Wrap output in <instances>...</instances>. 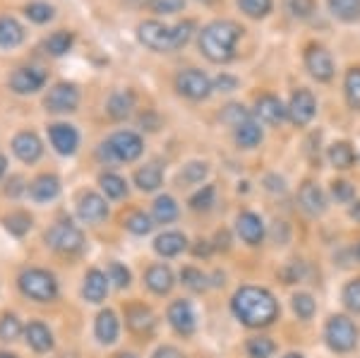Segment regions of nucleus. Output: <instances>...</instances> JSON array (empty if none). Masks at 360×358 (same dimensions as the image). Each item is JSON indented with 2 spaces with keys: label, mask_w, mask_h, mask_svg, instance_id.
<instances>
[{
  "label": "nucleus",
  "mask_w": 360,
  "mask_h": 358,
  "mask_svg": "<svg viewBox=\"0 0 360 358\" xmlns=\"http://www.w3.org/2000/svg\"><path fill=\"white\" fill-rule=\"evenodd\" d=\"M154 219L159 224H171L178 219V205L171 195H161V198L154 202Z\"/></svg>",
  "instance_id": "nucleus-36"
},
{
  "label": "nucleus",
  "mask_w": 360,
  "mask_h": 358,
  "mask_svg": "<svg viewBox=\"0 0 360 358\" xmlns=\"http://www.w3.org/2000/svg\"><path fill=\"white\" fill-rule=\"evenodd\" d=\"M152 358H183V354H180L176 346H161V349L154 351Z\"/></svg>",
  "instance_id": "nucleus-54"
},
{
  "label": "nucleus",
  "mask_w": 360,
  "mask_h": 358,
  "mask_svg": "<svg viewBox=\"0 0 360 358\" xmlns=\"http://www.w3.org/2000/svg\"><path fill=\"white\" fill-rule=\"evenodd\" d=\"M344 303H346L348 310H353V313H360V276L346 284V288H344Z\"/></svg>",
  "instance_id": "nucleus-49"
},
{
  "label": "nucleus",
  "mask_w": 360,
  "mask_h": 358,
  "mask_svg": "<svg viewBox=\"0 0 360 358\" xmlns=\"http://www.w3.org/2000/svg\"><path fill=\"white\" fill-rule=\"evenodd\" d=\"M135 108V96L132 91H113L111 99H108V115L115 120H123L132 113Z\"/></svg>",
  "instance_id": "nucleus-29"
},
{
  "label": "nucleus",
  "mask_w": 360,
  "mask_h": 358,
  "mask_svg": "<svg viewBox=\"0 0 360 358\" xmlns=\"http://www.w3.org/2000/svg\"><path fill=\"white\" fill-rule=\"evenodd\" d=\"M108 274H111V281H115V286H118V288L130 286V269L123 267L120 262H111V267H108Z\"/></svg>",
  "instance_id": "nucleus-51"
},
{
  "label": "nucleus",
  "mask_w": 360,
  "mask_h": 358,
  "mask_svg": "<svg viewBox=\"0 0 360 358\" xmlns=\"http://www.w3.org/2000/svg\"><path fill=\"white\" fill-rule=\"evenodd\" d=\"M5 166H8V161H5V157H3V154H0V176H3V173H5Z\"/></svg>",
  "instance_id": "nucleus-58"
},
{
  "label": "nucleus",
  "mask_w": 360,
  "mask_h": 358,
  "mask_svg": "<svg viewBox=\"0 0 360 358\" xmlns=\"http://www.w3.org/2000/svg\"><path fill=\"white\" fill-rule=\"evenodd\" d=\"M20 288L25 296L39 303H49L58 296L56 276L49 274L46 269H25L20 274Z\"/></svg>",
  "instance_id": "nucleus-5"
},
{
  "label": "nucleus",
  "mask_w": 360,
  "mask_h": 358,
  "mask_svg": "<svg viewBox=\"0 0 360 358\" xmlns=\"http://www.w3.org/2000/svg\"><path fill=\"white\" fill-rule=\"evenodd\" d=\"M94 332H96V339L101 344H113L115 339H118L120 325H118V317H115L113 310H103V313H98Z\"/></svg>",
  "instance_id": "nucleus-24"
},
{
  "label": "nucleus",
  "mask_w": 360,
  "mask_h": 358,
  "mask_svg": "<svg viewBox=\"0 0 360 358\" xmlns=\"http://www.w3.org/2000/svg\"><path fill=\"white\" fill-rule=\"evenodd\" d=\"M351 217L356 219V222H360V202H356V205L351 207Z\"/></svg>",
  "instance_id": "nucleus-57"
},
{
  "label": "nucleus",
  "mask_w": 360,
  "mask_h": 358,
  "mask_svg": "<svg viewBox=\"0 0 360 358\" xmlns=\"http://www.w3.org/2000/svg\"><path fill=\"white\" fill-rule=\"evenodd\" d=\"M240 13L250 20H264L274 8V0H236Z\"/></svg>",
  "instance_id": "nucleus-35"
},
{
  "label": "nucleus",
  "mask_w": 360,
  "mask_h": 358,
  "mask_svg": "<svg viewBox=\"0 0 360 358\" xmlns=\"http://www.w3.org/2000/svg\"><path fill=\"white\" fill-rule=\"evenodd\" d=\"M332 195L339 202H351L353 198H356V188H353L348 181H334L332 183Z\"/></svg>",
  "instance_id": "nucleus-52"
},
{
  "label": "nucleus",
  "mask_w": 360,
  "mask_h": 358,
  "mask_svg": "<svg viewBox=\"0 0 360 358\" xmlns=\"http://www.w3.org/2000/svg\"><path fill=\"white\" fill-rule=\"evenodd\" d=\"M46 243H49L58 252L72 255V252L82 250L84 236L72 222H58L56 226H51L49 231H46Z\"/></svg>",
  "instance_id": "nucleus-7"
},
{
  "label": "nucleus",
  "mask_w": 360,
  "mask_h": 358,
  "mask_svg": "<svg viewBox=\"0 0 360 358\" xmlns=\"http://www.w3.org/2000/svg\"><path fill=\"white\" fill-rule=\"evenodd\" d=\"M82 293L86 301L91 303H101L108 293V279L101 269H89L84 276V286H82Z\"/></svg>",
  "instance_id": "nucleus-20"
},
{
  "label": "nucleus",
  "mask_w": 360,
  "mask_h": 358,
  "mask_svg": "<svg viewBox=\"0 0 360 358\" xmlns=\"http://www.w3.org/2000/svg\"><path fill=\"white\" fill-rule=\"evenodd\" d=\"M317 113V101H315V94L305 87H300L298 91H293L291 101H288V118H291L293 125L298 128H305Z\"/></svg>",
  "instance_id": "nucleus-12"
},
{
  "label": "nucleus",
  "mask_w": 360,
  "mask_h": 358,
  "mask_svg": "<svg viewBox=\"0 0 360 358\" xmlns=\"http://www.w3.org/2000/svg\"><path fill=\"white\" fill-rule=\"evenodd\" d=\"M22 41H25V29H22L20 22L8 15L0 17V49H17Z\"/></svg>",
  "instance_id": "nucleus-22"
},
{
  "label": "nucleus",
  "mask_w": 360,
  "mask_h": 358,
  "mask_svg": "<svg viewBox=\"0 0 360 358\" xmlns=\"http://www.w3.org/2000/svg\"><path fill=\"white\" fill-rule=\"evenodd\" d=\"M72 44H75V34L68 32V29H60V32H53L46 39L44 49H46V53H51L53 58H60L72 49Z\"/></svg>",
  "instance_id": "nucleus-31"
},
{
  "label": "nucleus",
  "mask_w": 360,
  "mask_h": 358,
  "mask_svg": "<svg viewBox=\"0 0 360 358\" xmlns=\"http://www.w3.org/2000/svg\"><path fill=\"white\" fill-rule=\"evenodd\" d=\"M46 79H49V75H46L44 68L22 65V68H17L13 75H10L8 84H10V89H13L15 94H37L39 89H44Z\"/></svg>",
  "instance_id": "nucleus-10"
},
{
  "label": "nucleus",
  "mask_w": 360,
  "mask_h": 358,
  "mask_svg": "<svg viewBox=\"0 0 360 358\" xmlns=\"http://www.w3.org/2000/svg\"><path fill=\"white\" fill-rule=\"evenodd\" d=\"M255 115L266 125H278L288 118V106H283L281 99L274 94H262L255 103Z\"/></svg>",
  "instance_id": "nucleus-14"
},
{
  "label": "nucleus",
  "mask_w": 360,
  "mask_h": 358,
  "mask_svg": "<svg viewBox=\"0 0 360 358\" xmlns=\"http://www.w3.org/2000/svg\"><path fill=\"white\" fill-rule=\"evenodd\" d=\"M231 308H233V315L238 320L248 327H266L278 315V303L274 301V296L259 286L238 288L233 301H231Z\"/></svg>",
  "instance_id": "nucleus-1"
},
{
  "label": "nucleus",
  "mask_w": 360,
  "mask_h": 358,
  "mask_svg": "<svg viewBox=\"0 0 360 358\" xmlns=\"http://www.w3.org/2000/svg\"><path fill=\"white\" fill-rule=\"evenodd\" d=\"M125 229L135 236H144L154 229V224H152V219L144 215V212H132V215L125 219Z\"/></svg>",
  "instance_id": "nucleus-42"
},
{
  "label": "nucleus",
  "mask_w": 360,
  "mask_h": 358,
  "mask_svg": "<svg viewBox=\"0 0 360 358\" xmlns=\"http://www.w3.org/2000/svg\"><path fill=\"white\" fill-rule=\"evenodd\" d=\"M283 10L293 20H310L317 10V3L315 0H283Z\"/></svg>",
  "instance_id": "nucleus-38"
},
{
  "label": "nucleus",
  "mask_w": 360,
  "mask_h": 358,
  "mask_svg": "<svg viewBox=\"0 0 360 358\" xmlns=\"http://www.w3.org/2000/svg\"><path fill=\"white\" fill-rule=\"evenodd\" d=\"M293 310L298 317L310 320V317L315 315V301H312V296H307V293H298V296H293Z\"/></svg>",
  "instance_id": "nucleus-50"
},
{
  "label": "nucleus",
  "mask_w": 360,
  "mask_h": 358,
  "mask_svg": "<svg viewBox=\"0 0 360 358\" xmlns=\"http://www.w3.org/2000/svg\"><path fill=\"white\" fill-rule=\"evenodd\" d=\"M180 279H183V284L190 288V291H205L207 288V276L200 272V269L195 267H185L183 272H180Z\"/></svg>",
  "instance_id": "nucleus-46"
},
{
  "label": "nucleus",
  "mask_w": 360,
  "mask_h": 358,
  "mask_svg": "<svg viewBox=\"0 0 360 358\" xmlns=\"http://www.w3.org/2000/svg\"><path fill=\"white\" fill-rule=\"evenodd\" d=\"M77 215L86 224H98V222H103V219H106L108 205H106V200H103L101 195L84 193L82 198H79V202H77Z\"/></svg>",
  "instance_id": "nucleus-15"
},
{
  "label": "nucleus",
  "mask_w": 360,
  "mask_h": 358,
  "mask_svg": "<svg viewBox=\"0 0 360 358\" xmlns=\"http://www.w3.org/2000/svg\"><path fill=\"white\" fill-rule=\"evenodd\" d=\"M197 3H202V5H214L217 0H197Z\"/></svg>",
  "instance_id": "nucleus-59"
},
{
  "label": "nucleus",
  "mask_w": 360,
  "mask_h": 358,
  "mask_svg": "<svg viewBox=\"0 0 360 358\" xmlns=\"http://www.w3.org/2000/svg\"><path fill=\"white\" fill-rule=\"evenodd\" d=\"M274 351H276L274 342L266 339V337H255L248 342V356L250 358H271Z\"/></svg>",
  "instance_id": "nucleus-43"
},
{
  "label": "nucleus",
  "mask_w": 360,
  "mask_h": 358,
  "mask_svg": "<svg viewBox=\"0 0 360 358\" xmlns=\"http://www.w3.org/2000/svg\"><path fill=\"white\" fill-rule=\"evenodd\" d=\"M10 186H13V188H8V195H20L22 190H25V188H22V178L20 176L13 178V183H10Z\"/></svg>",
  "instance_id": "nucleus-56"
},
{
  "label": "nucleus",
  "mask_w": 360,
  "mask_h": 358,
  "mask_svg": "<svg viewBox=\"0 0 360 358\" xmlns=\"http://www.w3.org/2000/svg\"><path fill=\"white\" fill-rule=\"evenodd\" d=\"M49 137H51V144L58 154L63 157H72L77 152V144H79V132L75 130V125H68V123H56L49 128Z\"/></svg>",
  "instance_id": "nucleus-13"
},
{
  "label": "nucleus",
  "mask_w": 360,
  "mask_h": 358,
  "mask_svg": "<svg viewBox=\"0 0 360 358\" xmlns=\"http://www.w3.org/2000/svg\"><path fill=\"white\" fill-rule=\"evenodd\" d=\"M358 260H360V245H358Z\"/></svg>",
  "instance_id": "nucleus-63"
},
{
  "label": "nucleus",
  "mask_w": 360,
  "mask_h": 358,
  "mask_svg": "<svg viewBox=\"0 0 360 358\" xmlns=\"http://www.w3.org/2000/svg\"><path fill=\"white\" fill-rule=\"evenodd\" d=\"M305 68L317 82H329L334 77V58L322 44H310L305 49Z\"/></svg>",
  "instance_id": "nucleus-9"
},
{
  "label": "nucleus",
  "mask_w": 360,
  "mask_h": 358,
  "mask_svg": "<svg viewBox=\"0 0 360 358\" xmlns=\"http://www.w3.org/2000/svg\"><path fill=\"white\" fill-rule=\"evenodd\" d=\"M329 161H332L334 169H351L356 164V152H353V147L348 142H334L329 147Z\"/></svg>",
  "instance_id": "nucleus-33"
},
{
  "label": "nucleus",
  "mask_w": 360,
  "mask_h": 358,
  "mask_svg": "<svg viewBox=\"0 0 360 358\" xmlns=\"http://www.w3.org/2000/svg\"><path fill=\"white\" fill-rule=\"evenodd\" d=\"M101 188L106 190V195H108V198H113V200H120V198H125V195H127L125 178L115 176V173H103V176H101Z\"/></svg>",
  "instance_id": "nucleus-39"
},
{
  "label": "nucleus",
  "mask_w": 360,
  "mask_h": 358,
  "mask_svg": "<svg viewBox=\"0 0 360 358\" xmlns=\"http://www.w3.org/2000/svg\"><path fill=\"white\" fill-rule=\"evenodd\" d=\"M344 94L353 111H360V65L351 68L344 77Z\"/></svg>",
  "instance_id": "nucleus-34"
},
{
  "label": "nucleus",
  "mask_w": 360,
  "mask_h": 358,
  "mask_svg": "<svg viewBox=\"0 0 360 358\" xmlns=\"http://www.w3.org/2000/svg\"><path fill=\"white\" fill-rule=\"evenodd\" d=\"M259 142H262V128H259V123H255L252 118L245 120V123H240L236 128V144L238 147L255 149Z\"/></svg>",
  "instance_id": "nucleus-28"
},
{
  "label": "nucleus",
  "mask_w": 360,
  "mask_h": 358,
  "mask_svg": "<svg viewBox=\"0 0 360 358\" xmlns=\"http://www.w3.org/2000/svg\"><path fill=\"white\" fill-rule=\"evenodd\" d=\"M214 89L217 91H236L238 89V77L229 72H221L217 79H214Z\"/></svg>",
  "instance_id": "nucleus-53"
},
{
  "label": "nucleus",
  "mask_w": 360,
  "mask_h": 358,
  "mask_svg": "<svg viewBox=\"0 0 360 358\" xmlns=\"http://www.w3.org/2000/svg\"><path fill=\"white\" fill-rule=\"evenodd\" d=\"M168 322H171V327L176 330L178 334H183V337H190V334L195 332V313H193V305L188 301H176L171 303V308H168Z\"/></svg>",
  "instance_id": "nucleus-16"
},
{
  "label": "nucleus",
  "mask_w": 360,
  "mask_h": 358,
  "mask_svg": "<svg viewBox=\"0 0 360 358\" xmlns=\"http://www.w3.org/2000/svg\"><path fill=\"white\" fill-rule=\"evenodd\" d=\"M286 358H303V356H298V354H288Z\"/></svg>",
  "instance_id": "nucleus-62"
},
{
  "label": "nucleus",
  "mask_w": 360,
  "mask_h": 358,
  "mask_svg": "<svg viewBox=\"0 0 360 358\" xmlns=\"http://www.w3.org/2000/svg\"><path fill=\"white\" fill-rule=\"evenodd\" d=\"M188 0H149V8L156 15H176L185 8Z\"/></svg>",
  "instance_id": "nucleus-48"
},
{
  "label": "nucleus",
  "mask_w": 360,
  "mask_h": 358,
  "mask_svg": "<svg viewBox=\"0 0 360 358\" xmlns=\"http://www.w3.org/2000/svg\"><path fill=\"white\" fill-rule=\"evenodd\" d=\"M142 152H144L142 137H139L137 132H132V130L113 132V135L101 144L103 157L111 159V161H125V164L139 159V157H142Z\"/></svg>",
  "instance_id": "nucleus-4"
},
{
  "label": "nucleus",
  "mask_w": 360,
  "mask_h": 358,
  "mask_svg": "<svg viewBox=\"0 0 360 358\" xmlns=\"http://www.w3.org/2000/svg\"><path fill=\"white\" fill-rule=\"evenodd\" d=\"M209 252H212V245H209L207 241H200V243L195 245V255L197 257H207Z\"/></svg>",
  "instance_id": "nucleus-55"
},
{
  "label": "nucleus",
  "mask_w": 360,
  "mask_h": 358,
  "mask_svg": "<svg viewBox=\"0 0 360 358\" xmlns=\"http://www.w3.org/2000/svg\"><path fill=\"white\" fill-rule=\"evenodd\" d=\"M176 89L190 101H205L214 91V82L197 68H188L176 75Z\"/></svg>",
  "instance_id": "nucleus-6"
},
{
  "label": "nucleus",
  "mask_w": 360,
  "mask_h": 358,
  "mask_svg": "<svg viewBox=\"0 0 360 358\" xmlns=\"http://www.w3.org/2000/svg\"><path fill=\"white\" fill-rule=\"evenodd\" d=\"M161 181H164V171H161L159 164H147L135 173L137 188L144 190V193H152V190H156L161 186Z\"/></svg>",
  "instance_id": "nucleus-30"
},
{
  "label": "nucleus",
  "mask_w": 360,
  "mask_h": 358,
  "mask_svg": "<svg viewBox=\"0 0 360 358\" xmlns=\"http://www.w3.org/2000/svg\"><path fill=\"white\" fill-rule=\"evenodd\" d=\"M118 358H137L135 354H118Z\"/></svg>",
  "instance_id": "nucleus-61"
},
{
  "label": "nucleus",
  "mask_w": 360,
  "mask_h": 358,
  "mask_svg": "<svg viewBox=\"0 0 360 358\" xmlns=\"http://www.w3.org/2000/svg\"><path fill=\"white\" fill-rule=\"evenodd\" d=\"M207 171H209V166L205 164V161H190V164L180 171V181L188 183V186H195V183L205 181Z\"/></svg>",
  "instance_id": "nucleus-40"
},
{
  "label": "nucleus",
  "mask_w": 360,
  "mask_h": 358,
  "mask_svg": "<svg viewBox=\"0 0 360 358\" xmlns=\"http://www.w3.org/2000/svg\"><path fill=\"white\" fill-rule=\"evenodd\" d=\"M46 111L51 113H70L77 111L79 106V89L72 82H60L46 94L44 99Z\"/></svg>",
  "instance_id": "nucleus-11"
},
{
  "label": "nucleus",
  "mask_w": 360,
  "mask_h": 358,
  "mask_svg": "<svg viewBox=\"0 0 360 358\" xmlns=\"http://www.w3.org/2000/svg\"><path fill=\"white\" fill-rule=\"evenodd\" d=\"M243 37V27L233 20H214L202 27L200 51L207 60L226 65L236 58V44Z\"/></svg>",
  "instance_id": "nucleus-2"
},
{
  "label": "nucleus",
  "mask_w": 360,
  "mask_h": 358,
  "mask_svg": "<svg viewBox=\"0 0 360 358\" xmlns=\"http://www.w3.org/2000/svg\"><path fill=\"white\" fill-rule=\"evenodd\" d=\"M125 317H127V327L137 334H149L156 325L154 313L149 308H144V305H130Z\"/></svg>",
  "instance_id": "nucleus-23"
},
{
  "label": "nucleus",
  "mask_w": 360,
  "mask_h": 358,
  "mask_svg": "<svg viewBox=\"0 0 360 358\" xmlns=\"http://www.w3.org/2000/svg\"><path fill=\"white\" fill-rule=\"evenodd\" d=\"M25 334H27L29 346H32L34 351H39V354H44V351H49L51 346H53V334H51V330L44 322H29Z\"/></svg>",
  "instance_id": "nucleus-27"
},
{
  "label": "nucleus",
  "mask_w": 360,
  "mask_h": 358,
  "mask_svg": "<svg viewBox=\"0 0 360 358\" xmlns=\"http://www.w3.org/2000/svg\"><path fill=\"white\" fill-rule=\"evenodd\" d=\"M195 22L185 20L176 27H168L159 20H144L137 27V39L144 49L156 51V53H171V51L183 49L193 39Z\"/></svg>",
  "instance_id": "nucleus-3"
},
{
  "label": "nucleus",
  "mask_w": 360,
  "mask_h": 358,
  "mask_svg": "<svg viewBox=\"0 0 360 358\" xmlns=\"http://www.w3.org/2000/svg\"><path fill=\"white\" fill-rule=\"evenodd\" d=\"M298 200H300V205H303V210L307 212V215H322V212L327 210V198H324L322 188L312 181H307L300 186Z\"/></svg>",
  "instance_id": "nucleus-19"
},
{
  "label": "nucleus",
  "mask_w": 360,
  "mask_h": 358,
  "mask_svg": "<svg viewBox=\"0 0 360 358\" xmlns=\"http://www.w3.org/2000/svg\"><path fill=\"white\" fill-rule=\"evenodd\" d=\"M327 8L341 22L360 20V0H327Z\"/></svg>",
  "instance_id": "nucleus-32"
},
{
  "label": "nucleus",
  "mask_w": 360,
  "mask_h": 358,
  "mask_svg": "<svg viewBox=\"0 0 360 358\" xmlns=\"http://www.w3.org/2000/svg\"><path fill=\"white\" fill-rule=\"evenodd\" d=\"M20 334H22V325L15 315H5L3 320H0V339H3V342H15Z\"/></svg>",
  "instance_id": "nucleus-47"
},
{
  "label": "nucleus",
  "mask_w": 360,
  "mask_h": 358,
  "mask_svg": "<svg viewBox=\"0 0 360 358\" xmlns=\"http://www.w3.org/2000/svg\"><path fill=\"white\" fill-rule=\"evenodd\" d=\"M5 229L13 236H25L32 229V217L25 215V212H13V215L5 217Z\"/></svg>",
  "instance_id": "nucleus-41"
},
{
  "label": "nucleus",
  "mask_w": 360,
  "mask_h": 358,
  "mask_svg": "<svg viewBox=\"0 0 360 358\" xmlns=\"http://www.w3.org/2000/svg\"><path fill=\"white\" fill-rule=\"evenodd\" d=\"M13 152L25 161V164H34V161H39V157L44 154V144L34 132L25 130V132H20V135H15Z\"/></svg>",
  "instance_id": "nucleus-17"
},
{
  "label": "nucleus",
  "mask_w": 360,
  "mask_h": 358,
  "mask_svg": "<svg viewBox=\"0 0 360 358\" xmlns=\"http://www.w3.org/2000/svg\"><path fill=\"white\" fill-rule=\"evenodd\" d=\"M185 245H188V241H185V236L178 234V231H166V234H161L159 238L154 241V250L164 257H176L178 252L185 250Z\"/></svg>",
  "instance_id": "nucleus-25"
},
{
  "label": "nucleus",
  "mask_w": 360,
  "mask_h": 358,
  "mask_svg": "<svg viewBox=\"0 0 360 358\" xmlns=\"http://www.w3.org/2000/svg\"><path fill=\"white\" fill-rule=\"evenodd\" d=\"M0 358H17V356H13V354H5V351H0Z\"/></svg>",
  "instance_id": "nucleus-60"
},
{
  "label": "nucleus",
  "mask_w": 360,
  "mask_h": 358,
  "mask_svg": "<svg viewBox=\"0 0 360 358\" xmlns=\"http://www.w3.org/2000/svg\"><path fill=\"white\" fill-rule=\"evenodd\" d=\"M238 234H240V238L245 241L248 245H259L264 238V224L262 219L257 215H252V212H243L240 217H238V224H236Z\"/></svg>",
  "instance_id": "nucleus-18"
},
{
  "label": "nucleus",
  "mask_w": 360,
  "mask_h": 358,
  "mask_svg": "<svg viewBox=\"0 0 360 358\" xmlns=\"http://www.w3.org/2000/svg\"><path fill=\"white\" fill-rule=\"evenodd\" d=\"M214 198H217V188L205 186L202 190H197L193 198H190V207H193L195 212H207V210H212Z\"/></svg>",
  "instance_id": "nucleus-44"
},
{
  "label": "nucleus",
  "mask_w": 360,
  "mask_h": 358,
  "mask_svg": "<svg viewBox=\"0 0 360 358\" xmlns=\"http://www.w3.org/2000/svg\"><path fill=\"white\" fill-rule=\"evenodd\" d=\"M60 193V181L51 173H44V176L34 178L32 186H29V195H32L37 202H51L58 198Z\"/></svg>",
  "instance_id": "nucleus-21"
},
{
  "label": "nucleus",
  "mask_w": 360,
  "mask_h": 358,
  "mask_svg": "<svg viewBox=\"0 0 360 358\" xmlns=\"http://www.w3.org/2000/svg\"><path fill=\"white\" fill-rule=\"evenodd\" d=\"M144 281H147V286L152 288L154 293H168L173 288V284H176L173 272L168 267H164V264H154V267H149Z\"/></svg>",
  "instance_id": "nucleus-26"
},
{
  "label": "nucleus",
  "mask_w": 360,
  "mask_h": 358,
  "mask_svg": "<svg viewBox=\"0 0 360 358\" xmlns=\"http://www.w3.org/2000/svg\"><path fill=\"white\" fill-rule=\"evenodd\" d=\"M25 15L37 25H46L56 17V8L51 3H44V0H34V3L25 5Z\"/></svg>",
  "instance_id": "nucleus-37"
},
{
  "label": "nucleus",
  "mask_w": 360,
  "mask_h": 358,
  "mask_svg": "<svg viewBox=\"0 0 360 358\" xmlns=\"http://www.w3.org/2000/svg\"><path fill=\"white\" fill-rule=\"evenodd\" d=\"M221 120L229 125H233V128H238L240 123H245V120H250V113L248 108L243 106V103H229V106L224 108L221 113Z\"/></svg>",
  "instance_id": "nucleus-45"
},
{
  "label": "nucleus",
  "mask_w": 360,
  "mask_h": 358,
  "mask_svg": "<svg viewBox=\"0 0 360 358\" xmlns=\"http://www.w3.org/2000/svg\"><path fill=\"white\" fill-rule=\"evenodd\" d=\"M324 339H327V344L332 346L334 351H339V354H346V351H351L353 346L358 344V330H356V325L348 320V317L334 315L332 320L327 322Z\"/></svg>",
  "instance_id": "nucleus-8"
}]
</instances>
